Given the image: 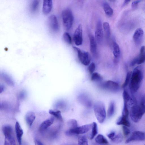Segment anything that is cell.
<instances>
[{
	"label": "cell",
	"instance_id": "obj_1",
	"mask_svg": "<svg viewBox=\"0 0 145 145\" xmlns=\"http://www.w3.org/2000/svg\"><path fill=\"white\" fill-rule=\"evenodd\" d=\"M143 73L142 67H136L131 73L130 81V88L131 91L135 93L138 90L142 84Z\"/></svg>",
	"mask_w": 145,
	"mask_h": 145
},
{
	"label": "cell",
	"instance_id": "obj_2",
	"mask_svg": "<svg viewBox=\"0 0 145 145\" xmlns=\"http://www.w3.org/2000/svg\"><path fill=\"white\" fill-rule=\"evenodd\" d=\"M144 97H143L138 103L135 102L131 106L129 114L132 120L135 122H138L145 113Z\"/></svg>",
	"mask_w": 145,
	"mask_h": 145
},
{
	"label": "cell",
	"instance_id": "obj_3",
	"mask_svg": "<svg viewBox=\"0 0 145 145\" xmlns=\"http://www.w3.org/2000/svg\"><path fill=\"white\" fill-rule=\"evenodd\" d=\"M93 109L97 120L99 123H103L106 117V113L104 103L101 101L96 102L93 105Z\"/></svg>",
	"mask_w": 145,
	"mask_h": 145
},
{
	"label": "cell",
	"instance_id": "obj_4",
	"mask_svg": "<svg viewBox=\"0 0 145 145\" xmlns=\"http://www.w3.org/2000/svg\"><path fill=\"white\" fill-rule=\"evenodd\" d=\"M63 24L65 29L67 31L72 27L73 22V16L71 10L69 8L63 10L62 13Z\"/></svg>",
	"mask_w": 145,
	"mask_h": 145
},
{
	"label": "cell",
	"instance_id": "obj_5",
	"mask_svg": "<svg viewBox=\"0 0 145 145\" xmlns=\"http://www.w3.org/2000/svg\"><path fill=\"white\" fill-rule=\"evenodd\" d=\"M3 131L5 137L4 145H16L12 127L5 125L3 127Z\"/></svg>",
	"mask_w": 145,
	"mask_h": 145
},
{
	"label": "cell",
	"instance_id": "obj_6",
	"mask_svg": "<svg viewBox=\"0 0 145 145\" xmlns=\"http://www.w3.org/2000/svg\"><path fill=\"white\" fill-rule=\"evenodd\" d=\"M73 48L77 52L78 57L81 63L84 65H88L91 61V58L89 53L82 51L76 47L73 46Z\"/></svg>",
	"mask_w": 145,
	"mask_h": 145
},
{
	"label": "cell",
	"instance_id": "obj_7",
	"mask_svg": "<svg viewBox=\"0 0 145 145\" xmlns=\"http://www.w3.org/2000/svg\"><path fill=\"white\" fill-rule=\"evenodd\" d=\"M91 124L84 125L80 127L70 129L66 131L68 135L83 134L87 132L91 128Z\"/></svg>",
	"mask_w": 145,
	"mask_h": 145
},
{
	"label": "cell",
	"instance_id": "obj_8",
	"mask_svg": "<svg viewBox=\"0 0 145 145\" xmlns=\"http://www.w3.org/2000/svg\"><path fill=\"white\" fill-rule=\"evenodd\" d=\"M101 86L102 88L113 92L117 91L119 88L117 83L110 80L104 82L101 84Z\"/></svg>",
	"mask_w": 145,
	"mask_h": 145
},
{
	"label": "cell",
	"instance_id": "obj_9",
	"mask_svg": "<svg viewBox=\"0 0 145 145\" xmlns=\"http://www.w3.org/2000/svg\"><path fill=\"white\" fill-rule=\"evenodd\" d=\"M73 40L75 44L77 46L82 44L83 42L82 28L81 24L79 25L74 31Z\"/></svg>",
	"mask_w": 145,
	"mask_h": 145
},
{
	"label": "cell",
	"instance_id": "obj_10",
	"mask_svg": "<svg viewBox=\"0 0 145 145\" xmlns=\"http://www.w3.org/2000/svg\"><path fill=\"white\" fill-rule=\"evenodd\" d=\"M47 23L50 29L54 32H57L59 30V25L57 19L54 15H50L47 19Z\"/></svg>",
	"mask_w": 145,
	"mask_h": 145
},
{
	"label": "cell",
	"instance_id": "obj_11",
	"mask_svg": "<svg viewBox=\"0 0 145 145\" xmlns=\"http://www.w3.org/2000/svg\"><path fill=\"white\" fill-rule=\"evenodd\" d=\"M145 135L144 132L136 131L133 132L131 136L125 141V143L134 141H143L145 140Z\"/></svg>",
	"mask_w": 145,
	"mask_h": 145
},
{
	"label": "cell",
	"instance_id": "obj_12",
	"mask_svg": "<svg viewBox=\"0 0 145 145\" xmlns=\"http://www.w3.org/2000/svg\"><path fill=\"white\" fill-rule=\"evenodd\" d=\"M103 31L101 22L98 21L97 23L95 32V36L96 40L99 44L101 43L103 38Z\"/></svg>",
	"mask_w": 145,
	"mask_h": 145
},
{
	"label": "cell",
	"instance_id": "obj_13",
	"mask_svg": "<svg viewBox=\"0 0 145 145\" xmlns=\"http://www.w3.org/2000/svg\"><path fill=\"white\" fill-rule=\"evenodd\" d=\"M144 50L145 47L144 46H142L140 49L139 56L133 59L131 62V66H133L136 64L140 65L144 62L145 59Z\"/></svg>",
	"mask_w": 145,
	"mask_h": 145
},
{
	"label": "cell",
	"instance_id": "obj_14",
	"mask_svg": "<svg viewBox=\"0 0 145 145\" xmlns=\"http://www.w3.org/2000/svg\"><path fill=\"white\" fill-rule=\"evenodd\" d=\"M143 35V31L141 28H138L135 31L133 36V39L136 45H138L141 43Z\"/></svg>",
	"mask_w": 145,
	"mask_h": 145
},
{
	"label": "cell",
	"instance_id": "obj_15",
	"mask_svg": "<svg viewBox=\"0 0 145 145\" xmlns=\"http://www.w3.org/2000/svg\"><path fill=\"white\" fill-rule=\"evenodd\" d=\"M53 6L52 0H44L42 7V12L46 15L49 14L51 11Z\"/></svg>",
	"mask_w": 145,
	"mask_h": 145
},
{
	"label": "cell",
	"instance_id": "obj_16",
	"mask_svg": "<svg viewBox=\"0 0 145 145\" xmlns=\"http://www.w3.org/2000/svg\"><path fill=\"white\" fill-rule=\"evenodd\" d=\"M90 50L92 53L96 55L97 53V44L96 40L92 34L89 35Z\"/></svg>",
	"mask_w": 145,
	"mask_h": 145
},
{
	"label": "cell",
	"instance_id": "obj_17",
	"mask_svg": "<svg viewBox=\"0 0 145 145\" xmlns=\"http://www.w3.org/2000/svg\"><path fill=\"white\" fill-rule=\"evenodd\" d=\"M15 129L18 141L19 144L21 145L22 137L23 134V131L18 122H16V123Z\"/></svg>",
	"mask_w": 145,
	"mask_h": 145
},
{
	"label": "cell",
	"instance_id": "obj_18",
	"mask_svg": "<svg viewBox=\"0 0 145 145\" xmlns=\"http://www.w3.org/2000/svg\"><path fill=\"white\" fill-rule=\"evenodd\" d=\"M35 118V113L32 112H28L25 116V120L28 126L30 127Z\"/></svg>",
	"mask_w": 145,
	"mask_h": 145
},
{
	"label": "cell",
	"instance_id": "obj_19",
	"mask_svg": "<svg viewBox=\"0 0 145 145\" xmlns=\"http://www.w3.org/2000/svg\"><path fill=\"white\" fill-rule=\"evenodd\" d=\"M54 120V118L51 117L43 121L40 126L39 130L42 131L46 129L53 124Z\"/></svg>",
	"mask_w": 145,
	"mask_h": 145
},
{
	"label": "cell",
	"instance_id": "obj_20",
	"mask_svg": "<svg viewBox=\"0 0 145 145\" xmlns=\"http://www.w3.org/2000/svg\"><path fill=\"white\" fill-rule=\"evenodd\" d=\"M116 124L118 125H123L126 127H129L130 124L128 118L121 116L118 119Z\"/></svg>",
	"mask_w": 145,
	"mask_h": 145
},
{
	"label": "cell",
	"instance_id": "obj_21",
	"mask_svg": "<svg viewBox=\"0 0 145 145\" xmlns=\"http://www.w3.org/2000/svg\"><path fill=\"white\" fill-rule=\"evenodd\" d=\"M103 7L106 14L108 16H111L113 14V10L109 4L106 2L103 4Z\"/></svg>",
	"mask_w": 145,
	"mask_h": 145
},
{
	"label": "cell",
	"instance_id": "obj_22",
	"mask_svg": "<svg viewBox=\"0 0 145 145\" xmlns=\"http://www.w3.org/2000/svg\"><path fill=\"white\" fill-rule=\"evenodd\" d=\"M91 131L89 136L90 140L93 139L97 134L98 132L97 125L95 122H93L91 124Z\"/></svg>",
	"mask_w": 145,
	"mask_h": 145
},
{
	"label": "cell",
	"instance_id": "obj_23",
	"mask_svg": "<svg viewBox=\"0 0 145 145\" xmlns=\"http://www.w3.org/2000/svg\"><path fill=\"white\" fill-rule=\"evenodd\" d=\"M49 113L57 119L61 121L63 120L60 111L57 110L50 109L49 110Z\"/></svg>",
	"mask_w": 145,
	"mask_h": 145
},
{
	"label": "cell",
	"instance_id": "obj_24",
	"mask_svg": "<svg viewBox=\"0 0 145 145\" xmlns=\"http://www.w3.org/2000/svg\"><path fill=\"white\" fill-rule=\"evenodd\" d=\"M115 103L114 101H111L107 112V116L108 118L111 117L113 115L115 110Z\"/></svg>",
	"mask_w": 145,
	"mask_h": 145
},
{
	"label": "cell",
	"instance_id": "obj_25",
	"mask_svg": "<svg viewBox=\"0 0 145 145\" xmlns=\"http://www.w3.org/2000/svg\"><path fill=\"white\" fill-rule=\"evenodd\" d=\"M95 140V142L99 144H107L108 143L107 139L101 134L98 135Z\"/></svg>",
	"mask_w": 145,
	"mask_h": 145
},
{
	"label": "cell",
	"instance_id": "obj_26",
	"mask_svg": "<svg viewBox=\"0 0 145 145\" xmlns=\"http://www.w3.org/2000/svg\"><path fill=\"white\" fill-rule=\"evenodd\" d=\"M103 27L106 37L107 38H109L111 35L110 29L109 24L108 22H105L103 23Z\"/></svg>",
	"mask_w": 145,
	"mask_h": 145
},
{
	"label": "cell",
	"instance_id": "obj_27",
	"mask_svg": "<svg viewBox=\"0 0 145 145\" xmlns=\"http://www.w3.org/2000/svg\"><path fill=\"white\" fill-rule=\"evenodd\" d=\"M113 50V54L115 58H118L120 55V49L118 45L116 42L114 43Z\"/></svg>",
	"mask_w": 145,
	"mask_h": 145
},
{
	"label": "cell",
	"instance_id": "obj_28",
	"mask_svg": "<svg viewBox=\"0 0 145 145\" xmlns=\"http://www.w3.org/2000/svg\"><path fill=\"white\" fill-rule=\"evenodd\" d=\"M39 5V1L35 0L31 3L30 6L31 11L33 13L35 12L38 9Z\"/></svg>",
	"mask_w": 145,
	"mask_h": 145
},
{
	"label": "cell",
	"instance_id": "obj_29",
	"mask_svg": "<svg viewBox=\"0 0 145 145\" xmlns=\"http://www.w3.org/2000/svg\"><path fill=\"white\" fill-rule=\"evenodd\" d=\"M62 38L64 41L67 43L70 44L72 43V40L69 34L65 32L63 34Z\"/></svg>",
	"mask_w": 145,
	"mask_h": 145
},
{
	"label": "cell",
	"instance_id": "obj_30",
	"mask_svg": "<svg viewBox=\"0 0 145 145\" xmlns=\"http://www.w3.org/2000/svg\"><path fill=\"white\" fill-rule=\"evenodd\" d=\"M122 96L123 102H127L128 103V104L133 99L126 90H123Z\"/></svg>",
	"mask_w": 145,
	"mask_h": 145
},
{
	"label": "cell",
	"instance_id": "obj_31",
	"mask_svg": "<svg viewBox=\"0 0 145 145\" xmlns=\"http://www.w3.org/2000/svg\"><path fill=\"white\" fill-rule=\"evenodd\" d=\"M78 145H88L87 139L85 136L79 137L78 139Z\"/></svg>",
	"mask_w": 145,
	"mask_h": 145
},
{
	"label": "cell",
	"instance_id": "obj_32",
	"mask_svg": "<svg viewBox=\"0 0 145 145\" xmlns=\"http://www.w3.org/2000/svg\"><path fill=\"white\" fill-rule=\"evenodd\" d=\"M103 77L98 73L94 72L92 74L91 80L93 81H99L102 80Z\"/></svg>",
	"mask_w": 145,
	"mask_h": 145
},
{
	"label": "cell",
	"instance_id": "obj_33",
	"mask_svg": "<svg viewBox=\"0 0 145 145\" xmlns=\"http://www.w3.org/2000/svg\"><path fill=\"white\" fill-rule=\"evenodd\" d=\"M111 140L113 142L115 143H120L123 140V137L120 134H118L115 135V136Z\"/></svg>",
	"mask_w": 145,
	"mask_h": 145
},
{
	"label": "cell",
	"instance_id": "obj_34",
	"mask_svg": "<svg viewBox=\"0 0 145 145\" xmlns=\"http://www.w3.org/2000/svg\"><path fill=\"white\" fill-rule=\"evenodd\" d=\"M68 125L70 127V129H72L78 127L77 121L75 119L69 120L67 122Z\"/></svg>",
	"mask_w": 145,
	"mask_h": 145
},
{
	"label": "cell",
	"instance_id": "obj_35",
	"mask_svg": "<svg viewBox=\"0 0 145 145\" xmlns=\"http://www.w3.org/2000/svg\"><path fill=\"white\" fill-rule=\"evenodd\" d=\"M131 73L130 72H128L126 75L125 81L122 85V88H124L126 87L129 83Z\"/></svg>",
	"mask_w": 145,
	"mask_h": 145
},
{
	"label": "cell",
	"instance_id": "obj_36",
	"mask_svg": "<svg viewBox=\"0 0 145 145\" xmlns=\"http://www.w3.org/2000/svg\"><path fill=\"white\" fill-rule=\"evenodd\" d=\"M95 68V65L94 63H91L89 66L88 70L90 74H92L93 73Z\"/></svg>",
	"mask_w": 145,
	"mask_h": 145
},
{
	"label": "cell",
	"instance_id": "obj_37",
	"mask_svg": "<svg viewBox=\"0 0 145 145\" xmlns=\"http://www.w3.org/2000/svg\"><path fill=\"white\" fill-rule=\"evenodd\" d=\"M123 131L124 135L127 136L130 133V131L127 127L123 126Z\"/></svg>",
	"mask_w": 145,
	"mask_h": 145
},
{
	"label": "cell",
	"instance_id": "obj_38",
	"mask_svg": "<svg viewBox=\"0 0 145 145\" xmlns=\"http://www.w3.org/2000/svg\"><path fill=\"white\" fill-rule=\"evenodd\" d=\"M140 1V0H136L132 2L131 6L133 8H135L137 6L138 3Z\"/></svg>",
	"mask_w": 145,
	"mask_h": 145
},
{
	"label": "cell",
	"instance_id": "obj_39",
	"mask_svg": "<svg viewBox=\"0 0 145 145\" xmlns=\"http://www.w3.org/2000/svg\"><path fill=\"white\" fill-rule=\"evenodd\" d=\"M115 133L114 131H112L107 135V137L110 139L112 138L115 135Z\"/></svg>",
	"mask_w": 145,
	"mask_h": 145
},
{
	"label": "cell",
	"instance_id": "obj_40",
	"mask_svg": "<svg viewBox=\"0 0 145 145\" xmlns=\"http://www.w3.org/2000/svg\"><path fill=\"white\" fill-rule=\"evenodd\" d=\"M35 145H44L40 141L38 140H35Z\"/></svg>",
	"mask_w": 145,
	"mask_h": 145
},
{
	"label": "cell",
	"instance_id": "obj_41",
	"mask_svg": "<svg viewBox=\"0 0 145 145\" xmlns=\"http://www.w3.org/2000/svg\"><path fill=\"white\" fill-rule=\"evenodd\" d=\"M5 87L4 85L0 84V93H2L4 90Z\"/></svg>",
	"mask_w": 145,
	"mask_h": 145
},
{
	"label": "cell",
	"instance_id": "obj_42",
	"mask_svg": "<svg viewBox=\"0 0 145 145\" xmlns=\"http://www.w3.org/2000/svg\"><path fill=\"white\" fill-rule=\"evenodd\" d=\"M129 0H125L122 4V6L123 7L127 5L130 2Z\"/></svg>",
	"mask_w": 145,
	"mask_h": 145
},
{
	"label": "cell",
	"instance_id": "obj_43",
	"mask_svg": "<svg viewBox=\"0 0 145 145\" xmlns=\"http://www.w3.org/2000/svg\"><path fill=\"white\" fill-rule=\"evenodd\" d=\"M4 107V105L0 103V110L3 109Z\"/></svg>",
	"mask_w": 145,
	"mask_h": 145
},
{
	"label": "cell",
	"instance_id": "obj_44",
	"mask_svg": "<svg viewBox=\"0 0 145 145\" xmlns=\"http://www.w3.org/2000/svg\"><path fill=\"white\" fill-rule=\"evenodd\" d=\"M63 145H75L74 144H65Z\"/></svg>",
	"mask_w": 145,
	"mask_h": 145
}]
</instances>
